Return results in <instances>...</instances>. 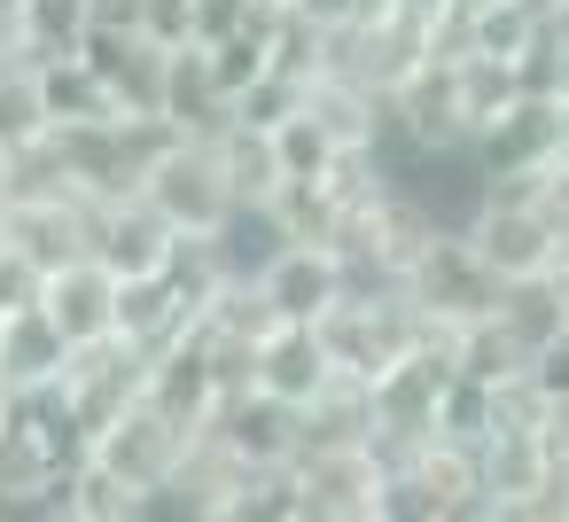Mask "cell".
<instances>
[{
    "label": "cell",
    "mask_w": 569,
    "mask_h": 522,
    "mask_svg": "<svg viewBox=\"0 0 569 522\" xmlns=\"http://www.w3.org/2000/svg\"><path fill=\"white\" fill-rule=\"evenodd\" d=\"M398 297L413 304V320H421L429 335H452V328H468L476 312H491L499 281L483 273V258L468 250L460 227H429V234L406 250V265H398Z\"/></svg>",
    "instance_id": "obj_1"
},
{
    "label": "cell",
    "mask_w": 569,
    "mask_h": 522,
    "mask_svg": "<svg viewBox=\"0 0 569 522\" xmlns=\"http://www.w3.org/2000/svg\"><path fill=\"white\" fill-rule=\"evenodd\" d=\"M133 195H141L172 234H211V227L227 219V203H234V180H227V157H219L211 133H172V141L149 157V172H141Z\"/></svg>",
    "instance_id": "obj_2"
},
{
    "label": "cell",
    "mask_w": 569,
    "mask_h": 522,
    "mask_svg": "<svg viewBox=\"0 0 569 522\" xmlns=\"http://www.w3.org/2000/svg\"><path fill=\"white\" fill-rule=\"evenodd\" d=\"M375 491H382L375 444H305L289 460L297 522H375Z\"/></svg>",
    "instance_id": "obj_3"
},
{
    "label": "cell",
    "mask_w": 569,
    "mask_h": 522,
    "mask_svg": "<svg viewBox=\"0 0 569 522\" xmlns=\"http://www.w3.org/2000/svg\"><path fill=\"white\" fill-rule=\"evenodd\" d=\"M460 234H468V250L483 258L491 281H530V273L561 265V234H553L546 211H538L530 195H515V188H483V203H476V219H468Z\"/></svg>",
    "instance_id": "obj_4"
},
{
    "label": "cell",
    "mask_w": 569,
    "mask_h": 522,
    "mask_svg": "<svg viewBox=\"0 0 569 522\" xmlns=\"http://www.w3.org/2000/svg\"><path fill=\"white\" fill-rule=\"evenodd\" d=\"M203 436H211L234 468H289V460L305 452V413H297V405H281L273 390L242 382V390H227V398L211 405Z\"/></svg>",
    "instance_id": "obj_5"
},
{
    "label": "cell",
    "mask_w": 569,
    "mask_h": 522,
    "mask_svg": "<svg viewBox=\"0 0 569 522\" xmlns=\"http://www.w3.org/2000/svg\"><path fill=\"white\" fill-rule=\"evenodd\" d=\"M188 436H196V429H180L172 413H157L149 398H133L126 413H110V421H102V429L87 436V452H94V460H102L110 475H126V483H133V491L149 499V491H157V483H164V475L180 468Z\"/></svg>",
    "instance_id": "obj_6"
},
{
    "label": "cell",
    "mask_w": 569,
    "mask_h": 522,
    "mask_svg": "<svg viewBox=\"0 0 569 522\" xmlns=\"http://www.w3.org/2000/svg\"><path fill=\"white\" fill-rule=\"evenodd\" d=\"M32 304L56 320V335H63V343H94V335H110V328H118V273H110L94 250H79V258H63V265H48V273H40Z\"/></svg>",
    "instance_id": "obj_7"
},
{
    "label": "cell",
    "mask_w": 569,
    "mask_h": 522,
    "mask_svg": "<svg viewBox=\"0 0 569 522\" xmlns=\"http://www.w3.org/2000/svg\"><path fill=\"white\" fill-rule=\"evenodd\" d=\"M250 382L305 413V405L336 382V359H328V343H320L312 320H266L258 343H250Z\"/></svg>",
    "instance_id": "obj_8"
},
{
    "label": "cell",
    "mask_w": 569,
    "mask_h": 522,
    "mask_svg": "<svg viewBox=\"0 0 569 522\" xmlns=\"http://www.w3.org/2000/svg\"><path fill=\"white\" fill-rule=\"evenodd\" d=\"M476 164H483V180H507V172H538V164H553V94H507L483 126H476Z\"/></svg>",
    "instance_id": "obj_9"
},
{
    "label": "cell",
    "mask_w": 569,
    "mask_h": 522,
    "mask_svg": "<svg viewBox=\"0 0 569 522\" xmlns=\"http://www.w3.org/2000/svg\"><path fill=\"white\" fill-rule=\"evenodd\" d=\"M250 289H258V304L273 320H320L343 297V250L336 242H281V258Z\"/></svg>",
    "instance_id": "obj_10"
},
{
    "label": "cell",
    "mask_w": 569,
    "mask_h": 522,
    "mask_svg": "<svg viewBox=\"0 0 569 522\" xmlns=\"http://www.w3.org/2000/svg\"><path fill=\"white\" fill-rule=\"evenodd\" d=\"M87 250L118 273V281H133V273H164L172 265V250H180V234L126 188V195H110V203H94V234H87Z\"/></svg>",
    "instance_id": "obj_11"
},
{
    "label": "cell",
    "mask_w": 569,
    "mask_h": 522,
    "mask_svg": "<svg viewBox=\"0 0 569 522\" xmlns=\"http://www.w3.org/2000/svg\"><path fill=\"white\" fill-rule=\"evenodd\" d=\"M71 343L56 335V320L40 304H9L0 312V398H17V390H48L63 374Z\"/></svg>",
    "instance_id": "obj_12"
},
{
    "label": "cell",
    "mask_w": 569,
    "mask_h": 522,
    "mask_svg": "<svg viewBox=\"0 0 569 522\" xmlns=\"http://www.w3.org/2000/svg\"><path fill=\"white\" fill-rule=\"evenodd\" d=\"M32 71H40L48 126H102V118H118V102H110V87L94 79L87 56H48V63H32Z\"/></svg>",
    "instance_id": "obj_13"
},
{
    "label": "cell",
    "mask_w": 569,
    "mask_h": 522,
    "mask_svg": "<svg viewBox=\"0 0 569 522\" xmlns=\"http://www.w3.org/2000/svg\"><path fill=\"white\" fill-rule=\"evenodd\" d=\"M63 522H141V491L110 475L94 452H79L63 468Z\"/></svg>",
    "instance_id": "obj_14"
},
{
    "label": "cell",
    "mask_w": 569,
    "mask_h": 522,
    "mask_svg": "<svg viewBox=\"0 0 569 522\" xmlns=\"http://www.w3.org/2000/svg\"><path fill=\"white\" fill-rule=\"evenodd\" d=\"M24 17V63L48 56H79V40L94 32V0H17Z\"/></svg>",
    "instance_id": "obj_15"
},
{
    "label": "cell",
    "mask_w": 569,
    "mask_h": 522,
    "mask_svg": "<svg viewBox=\"0 0 569 522\" xmlns=\"http://www.w3.org/2000/svg\"><path fill=\"white\" fill-rule=\"evenodd\" d=\"M48 133V102H40V71L24 56L0 63V149H24Z\"/></svg>",
    "instance_id": "obj_16"
},
{
    "label": "cell",
    "mask_w": 569,
    "mask_h": 522,
    "mask_svg": "<svg viewBox=\"0 0 569 522\" xmlns=\"http://www.w3.org/2000/svg\"><path fill=\"white\" fill-rule=\"evenodd\" d=\"M522 382H530L546 405H561V413H569V320H561V328H546V335L530 343V359H522Z\"/></svg>",
    "instance_id": "obj_17"
},
{
    "label": "cell",
    "mask_w": 569,
    "mask_h": 522,
    "mask_svg": "<svg viewBox=\"0 0 569 522\" xmlns=\"http://www.w3.org/2000/svg\"><path fill=\"white\" fill-rule=\"evenodd\" d=\"M266 17V0H188V40L211 48V40H234Z\"/></svg>",
    "instance_id": "obj_18"
},
{
    "label": "cell",
    "mask_w": 569,
    "mask_h": 522,
    "mask_svg": "<svg viewBox=\"0 0 569 522\" xmlns=\"http://www.w3.org/2000/svg\"><path fill=\"white\" fill-rule=\"evenodd\" d=\"M32 289H40V265H32L17 242H0V312H9V304H32Z\"/></svg>",
    "instance_id": "obj_19"
},
{
    "label": "cell",
    "mask_w": 569,
    "mask_h": 522,
    "mask_svg": "<svg viewBox=\"0 0 569 522\" xmlns=\"http://www.w3.org/2000/svg\"><path fill=\"white\" fill-rule=\"evenodd\" d=\"M390 17H406V24H421V32H452V17H460V0H382Z\"/></svg>",
    "instance_id": "obj_20"
},
{
    "label": "cell",
    "mask_w": 569,
    "mask_h": 522,
    "mask_svg": "<svg viewBox=\"0 0 569 522\" xmlns=\"http://www.w3.org/2000/svg\"><path fill=\"white\" fill-rule=\"evenodd\" d=\"M553 157L569 164V94H553Z\"/></svg>",
    "instance_id": "obj_21"
},
{
    "label": "cell",
    "mask_w": 569,
    "mask_h": 522,
    "mask_svg": "<svg viewBox=\"0 0 569 522\" xmlns=\"http://www.w3.org/2000/svg\"><path fill=\"white\" fill-rule=\"evenodd\" d=\"M9 195H17V157L0 149V203H9Z\"/></svg>",
    "instance_id": "obj_22"
},
{
    "label": "cell",
    "mask_w": 569,
    "mask_h": 522,
    "mask_svg": "<svg viewBox=\"0 0 569 522\" xmlns=\"http://www.w3.org/2000/svg\"><path fill=\"white\" fill-rule=\"evenodd\" d=\"M266 9H289V0H266Z\"/></svg>",
    "instance_id": "obj_23"
}]
</instances>
